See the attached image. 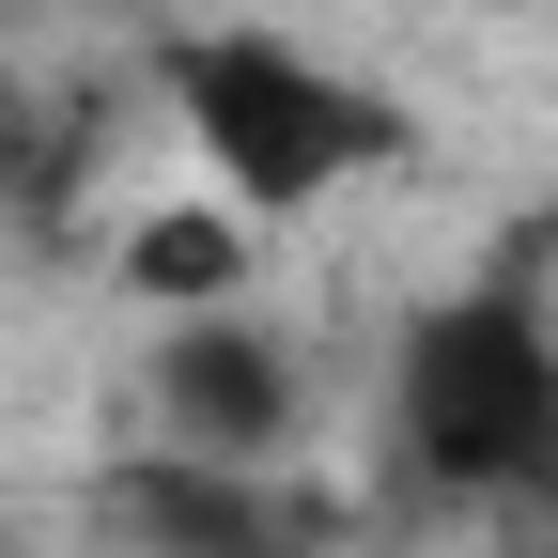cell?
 I'll return each instance as SVG.
<instances>
[{"label":"cell","mask_w":558,"mask_h":558,"mask_svg":"<svg viewBox=\"0 0 558 558\" xmlns=\"http://www.w3.org/2000/svg\"><path fill=\"white\" fill-rule=\"evenodd\" d=\"M388 435L435 497H481V512H527L558 497V326L512 295V279H465L403 326L388 357Z\"/></svg>","instance_id":"obj_1"},{"label":"cell","mask_w":558,"mask_h":558,"mask_svg":"<svg viewBox=\"0 0 558 558\" xmlns=\"http://www.w3.org/2000/svg\"><path fill=\"white\" fill-rule=\"evenodd\" d=\"M156 78H171V124L202 140V171H218L233 218H311V202H341L357 171H388L418 140L388 94H357L295 32H186Z\"/></svg>","instance_id":"obj_2"},{"label":"cell","mask_w":558,"mask_h":558,"mask_svg":"<svg viewBox=\"0 0 558 558\" xmlns=\"http://www.w3.org/2000/svg\"><path fill=\"white\" fill-rule=\"evenodd\" d=\"M156 435L171 450H218V465H264L279 435H295V341H279L264 311H233V295H202L171 341H156Z\"/></svg>","instance_id":"obj_3"},{"label":"cell","mask_w":558,"mask_h":558,"mask_svg":"<svg viewBox=\"0 0 558 558\" xmlns=\"http://www.w3.org/2000/svg\"><path fill=\"white\" fill-rule=\"evenodd\" d=\"M109 543L124 558H311V512L264 465H218V450L156 435L140 465H109Z\"/></svg>","instance_id":"obj_4"},{"label":"cell","mask_w":558,"mask_h":558,"mask_svg":"<svg viewBox=\"0 0 558 558\" xmlns=\"http://www.w3.org/2000/svg\"><path fill=\"white\" fill-rule=\"evenodd\" d=\"M124 279L171 295V311H202V295L248 279V233H233V218H140V233H124Z\"/></svg>","instance_id":"obj_5"},{"label":"cell","mask_w":558,"mask_h":558,"mask_svg":"<svg viewBox=\"0 0 558 558\" xmlns=\"http://www.w3.org/2000/svg\"><path fill=\"white\" fill-rule=\"evenodd\" d=\"M497 527H512L497 558H558V497H527V512H497Z\"/></svg>","instance_id":"obj_6"}]
</instances>
